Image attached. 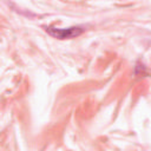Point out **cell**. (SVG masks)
<instances>
[{
	"label": "cell",
	"mask_w": 151,
	"mask_h": 151,
	"mask_svg": "<svg viewBox=\"0 0 151 151\" xmlns=\"http://www.w3.org/2000/svg\"><path fill=\"white\" fill-rule=\"evenodd\" d=\"M45 29L48 32V34H51L54 38L58 39H71V38H76L78 35H80L84 31L83 27L79 26H73V27H68V28H55V27H45Z\"/></svg>",
	"instance_id": "6da1fadb"
}]
</instances>
